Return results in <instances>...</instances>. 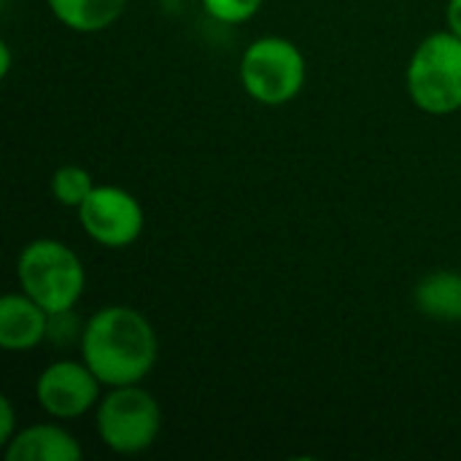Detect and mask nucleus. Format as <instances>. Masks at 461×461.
Instances as JSON below:
<instances>
[{
	"instance_id": "nucleus-1",
	"label": "nucleus",
	"mask_w": 461,
	"mask_h": 461,
	"mask_svg": "<svg viewBox=\"0 0 461 461\" xmlns=\"http://www.w3.org/2000/svg\"><path fill=\"white\" fill-rule=\"evenodd\" d=\"M159 343L151 321L130 305H108L81 330V359L103 386L140 384L157 365Z\"/></svg>"
},
{
	"instance_id": "nucleus-2",
	"label": "nucleus",
	"mask_w": 461,
	"mask_h": 461,
	"mask_svg": "<svg viewBox=\"0 0 461 461\" xmlns=\"http://www.w3.org/2000/svg\"><path fill=\"white\" fill-rule=\"evenodd\" d=\"M16 278L49 316L73 311L86 286V270L78 254L54 238L30 240L16 259Z\"/></svg>"
},
{
	"instance_id": "nucleus-3",
	"label": "nucleus",
	"mask_w": 461,
	"mask_h": 461,
	"mask_svg": "<svg viewBox=\"0 0 461 461\" xmlns=\"http://www.w3.org/2000/svg\"><path fill=\"white\" fill-rule=\"evenodd\" d=\"M408 95L424 113L448 116L461 108V38L451 30L427 35L408 62Z\"/></svg>"
},
{
	"instance_id": "nucleus-4",
	"label": "nucleus",
	"mask_w": 461,
	"mask_h": 461,
	"mask_svg": "<svg viewBox=\"0 0 461 461\" xmlns=\"http://www.w3.org/2000/svg\"><path fill=\"white\" fill-rule=\"evenodd\" d=\"M97 435L105 448L122 456L143 454L154 446L162 429V411L151 392L132 386H113L97 402Z\"/></svg>"
},
{
	"instance_id": "nucleus-5",
	"label": "nucleus",
	"mask_w": 461,
	"mask_h": 461,
	"mask_svg": "<svg viewBox=\"0 0 461 461\" xmlns=\"http://www.w3.org/2000/svg\"><path fill=\"white\" fill-rule=\"evenodd\" d=\"M240 84L246 95L262 105H284L305 86V57L297 43L281 35H267L240 57Z\"/></svg>"
},
{
	"instance_id": "nucleus-6",
	"label": "nucleus",
	"mask_w": 461,
	"mask_h": 461,
	"mask_svg": "<svg viewBox=\"0 0 461 461\" xmlns=\"http://www.w3.org/2000/svg\"><path fill=\"white\" fill-rule=\"evenodd\" d=\"M78 221L84 232L103 249H127L143 232V208L135 194L122 186H95L78 205Z\"/></svg>"
},
{
	"instance_id": "nucleus-7",
	"label": "nucleus",
	"mask_w": 461,
	"mask_h": 461,
	"mask_svg": "<svg viewBox=\"0 0 461 461\" xmlns=\"http://www.w3.org/2000/svg\"><path fill=\"white\" fill-rule=\"evenodd\" d=\"M100 378L84 359H59L41 370L35 381V400L51 419L73 421L100 402Z\"/></svg>"
},
{
	"instance_id": "nucleus-8",
	"label": "nucleus",
	"mask_w": 461,
	"mask_h": 461,
	"mask_svg": "<svg viewBox=\"0 0 461 461\" xmlns=\"http://www.w3.org/2000/svg\"><path fill=\"white\" fill-rule=\"evenodd\" d=\"M51 316L24 292L0 300V346L5 351H30L49 338Z\"/></svg>"
},
{
	"instance_id": "nucleus-9",
	"label": "nucleus",
	"mask_w": 461,
	"mask_h": 461,
	"mask_svg": "<svg viewBox=\"0 0 461 461\" xmlns=\"http://www.w3.org/2000/svg\"><path fill=\"white\" fill-rule=\"evenodd\" d=\"M78 440L59 424H32L5 443L8 461H78Z\"/></svg>"
},
{
	"instance_id": "nucleus-10",
	"label": "nucleus",
	"mask_w": 461,
	"mask_h": 461,
	"mask_svg": "<svg viewBox=\"0 0 461 461\" xmlns=\"http://www.w3.org/2000/svg\"><path fill=\"white\" fill-rule=\"evenodd\" d=\"M416 308L435 321H461V273L435 270L416 284Z\"/></svg>"
},
{
	"instance_id": "nucleus-11",
	"label": "nucleus",
	"mask_w": 461,
	"mask_h": 461,
	"mask_svg": "<svg viewBox=\"0 0 461 461\" xmlns=\"http://www.w3.org/2000/svg\"><path fill=\"white\" fill-rule=\"evenodd\" d=\"M54 19L73 32H100L111 27L130 0H46Z\"/></svg>"
},
{
	"instance_id": "nucleus-12",
	"label": "nucleus",
	"mask_w": 461,
	"mask_h": 461,
	"mask_svg": "<svg viewBox=\"0 0 461 461\" xmlns=\"http://www.w3.org/2000/svg\"><path fill=\"white\" fill-rule=\"evenodd\" d=\"M92 189H95L92 173L81 165H62L51 176V194L65 208L78 211V205L92 194Z\"/></svg>"
},
{
	"instance_id": "nucleus-13",
	"label": "nucleus",
	"mask_w": 461,
	"mask_h": 461,
	"mask_svg": "<svg viewBox=\"0 0 461 461\" xmlns=\"http://www.w3.org/2000/svg\"><path fill=\"white\" fill-rule=\"evenodd\" d=\"M262 3L265 0H203V8L221 24H243L259 14Z\"/></svg>"
},
{
	"instance_id": "nucleus-14",
	"label": "nucleus",
	"mask_w": 461,
	"mask_h": 461,
	"mask_svg": "<svg viewBox=\"0 0 461 461\" xmlns=\"http://www.w3.org/2000/svg\"><path fill=\"white\" fill-rule=\"evenodd\" d=\"M16 435V413L8 397L0 400V443L5 446Z\"/></svg>"
},
{
	"instance_id": "nucleus-15",
	"label": "nucleus",
	"mask_w": 461,
	"mask_h": 461,
	"mask_svg": "<svg viewBox=\"0 0 461 461\" xmlns=\"http://www.w3.org/2000/svg\"><path fill=\"white\" fill-rule=\"evenodd\" d=\"M446 24L454 35L461 38V0H448V8H446Z\"/></svg>"
},
{
	"instance_id": "nucleus-16",
	"label": "nucleus",
	"mask_w": 461,
	"mask_h": 461,
	"mask_svg": "<svg viewBox=\"0 0 461 461\" xmlns=\"http://www.w3.org/2000/svg\"><path fill=\"white\" fill-rule=\"evenodd\" d=\"M0 57H3V68H0V76L5 78V76L11 73V46H8L5 41L0 43Z\"/></svg>"
}]
</instances>
